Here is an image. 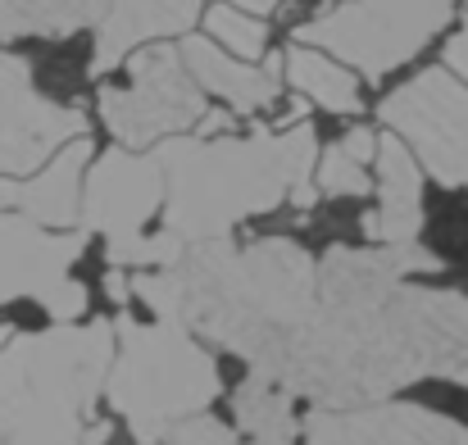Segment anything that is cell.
Segmentation results:
<instances>
[{
    "mask_svg": "<svg viewBox=\"0 0 468 445\" xmlns=\"http://www.w3.org/2000/svg\"><path fill=\"white\" fill-rule=\"evenodd\" d=\"M314 128L250 137H168L155 146L164 168V228L196 246L223 241L237 223L278 205H314Z\"/></svg>",
    "mask_w": 468,
    "mask_h": 445,
    "instance_id": "obj_1",
    "label": "cell"
},
{
    "mask_svg": "<svg viewBox=\"0 0 468 445\" xmlns=\"http://www.w3.org/2000/svg\"><path fill=\"white\" fill-rule=\"evenodd\" d=\"M114 323H55L0 345V445H87Z\"/></svg>",
    "mask_w": 468,
    "mask_h": 445,
    "instance_id": "obj_2",
    "label": "cell"
},
{
    "mask_svg": "<svg viewBox=\"0 0 468 445\" xmlns=\"http://www.w3.org/2000/svg\"><path fill=\"white\" fill-rule=\"evenodd\" d=\"M101 391L110 396L114 414L128 419L137 441L155 445L168 423L205 414L223 382L214 355L196 341L191 327L164 318L137 323L123 313L114 323V355Z\"/></svg>",
    "mask_w": 468,
    "mask_h": 445,
    "instance_id": "obj_3",
    "label": "cell"
},
{
    "mask_svg": "<svg viewBox=\"0 0 468 445\" xmlns=\"http://www.w3.org/2000/svg\"><path fill=\"white\" fill-rule=\"evenodd\" d=\"M451 18L455 0H336L296 27V41L359 69L368 82H382L423 55V46H432Z\"/></svg>",
    "mask_w": 468,
    "mask_h": 445,
    "instance_id": "obj_4",
    "label": "cell"
},
{
    "mask_svg": "<svg viewBox=\"0 0 468 445\" xmlns=\"http://www.w3.org/2000/svg\"><path fill=\"white\" fill-rule=\"evenodd\" d=\"M205 114V91L191 82L173 41H151L128 55V87L101 91V123L123 150H151L182 137Z\"/></svg>",
    "mask_w": 468,
    "mask_h": 445,
    "instance_id": "obj_5",
    "label": "cell"
},
{
    "mask_svg": "<svg viewBox=\"0 0 468 445\" xmlns=\"http://www.w3.org/2000/svg\"><path fill=\"white\" fill-rule=\"evenodd\" d=\"M87 250V232H55L14 209H0V309L32 300L55 323H78L87 313V287L73 278Z\"/></svg>",
    "mask_w": 468,
    "mask_h": 445,
    "instance_id": "obj_6",
    "label": "cell"
},
{
    "mask_svg": "<svg viewBox=\"0 0 468 445\" xmlns=\"http://www.w3.org/2000/svg\"><path fill=\"white\" fill-rule=\"evenodd\" d=\"M382 123L441 186H468V87L446 69H423L382 101Z\"/></svg>",
    "mask_w": 468,
    "mask_h": 445,
    "instance_id": "obj_7",
    "label": "cell"
},
{
    "mask_svg": "<svg viewBox=\"0 0 468 445\" xmlns=\"http://www.w3.org/2000/svg\"><path fill=\"white\" fill-rule=\"evenodd\" d=\"M87 137V114L78 105L50 101L27 55L0 50V177H27L69 142Z\"/></svg>",
    "mask_w": 468,
    "mask_h": 445,
    "instance_id": "obj_8",
    "label": "cell"
},
{
    "mask_svg": "<svg viewBox=\"0 0 468 445\" xmlns=\"http://www.w3.org/2000/svg\"><path fill=\"white\" fill-rule=\"evenodd\" d=\"M164 209V168L155 150H105L82 173L78 218L87 232H101L105 246H123L142 237Z\"/></svg>",
    "mask_w": 468,
    "mask_h": 445,
    "instance_id": "obj_9",
    "label": "cell"
},
{
    "mask_svg": "<svg viewBox=\"0 0 468 445\" xmlns=\"http://www.w3.org/2000/svg\"><path fill=\"white\" fill-rule=\"evenodd\" d=\"M310 445H468V423L423 405H350L314 409Z\"/></svg>",
    "mask_w": 468,
    "mask_h": 445,
    "instance_id": "obj_10",
    "label": "cell"
},
{
    "mask_svg": "<svg viewBox=\"0 0 468 445\" xmlns=\"http://www.w3.org/2000/svg\"><path fill=\"white\" fill-rule=\"evenodd\" d=\"M91 164V142L78 137L59 146L37 173L27 177H0V209H14L41 228H73L78 223V200H82V173Z\"/></svg>",
    "mask_w": 468,
    "mask_h": 445,
    "instance_id": "obj_11",
    "label": "cell"
},
{
    "mask_svg": "<svg viewBox=\"0 0 468 445\" xmlns=\"http://www.w3.org/2000/svg\"><path fill=\"white\" fill-rule=\"evenodd\" d=\"M205 0H110L101 23H96V55H91V73H110L119 69L133 50L168 41V37H186L200 18Z\"/></svg>",
    "mask_w": 468,
    "mask_h": 445,
    "instance_id": "obj_12",
    "label": "cell"
},
{
    "mask_svg": "<svg viewBox=\"0 0 468 445\" xmlns=\"http://www.w3.org/2000/svg\"><path fill=\"white\" fill-rule=\"evenodd\" d=\"M378 164V209L364 218V232L378 246H410L423 232V168L410 146L387 132L373 150Z\"/></svg>",
    "mask_w": 468,
    "mask_h": 445,
    "instance_id": "obj_13",
    "label": "cell"
},
{
    "mask_svg": "<svg viewBox=\"0 0 468 445\" xmlns=\"http://www.w3.org/2000/svg\"><path fill=\"white\" fill-rule=\"evenodd\" d=\"M177 55H182L191 82L205 96H218L232 114H255L278 101V73H282L278 55H269L264 64H246V59H232L228 50H218L209 37H182Z\"/></svg>",
    "mask_w": 468,
    "mask_h": 445,
    "instance_id": "obj_14",
    "label": "cell"
},
{
    "mask_svg": "<svg viewBox=\"0 0 468 445\" xmlns=\"http://www.w3.org/2000/svg\"><path fill=\"white\" fill-rule=\"evenodd\" d=\"M237 441L241 445H296V409H292V391L278 387L269 373L250 368V377L241 382L237 400Z\"/></svg>",
    "mask_w": 468,
    "mask_h": 445,
    "instance_id": "obj_15",
    "label": "cell"
},
{
    "mask_svg": "<svg viewBox=\"0 0 468 445\" xmlns=\"http://www.w3.org/2000/svg\"><path fill=\"white\" fill-rule=\"evenodd\" d=\"M110 0H0V41H27V37H46V41H64L91 23H101Z\"/></svg>",
    "mask_w": 468,
    "mask_h": 445,
    "instance_id": "obj_16",
    "label": "cell"
},
{
    "mask_svg": "<svg viewBox=\"0 0 468 445\" xmlns=\"http://www.w3.org/2000/svg\"><path fill=\"white\" fill-rule=\"evenodd\" d=\"M282 73H287V82L314 101L318 110H327V114H359L364 110V96H359V78L346 69V64H336L332 55H323V50H314V46H292L287 55H282Z\"/></svg>",
    "mask_w": 468,
    "mask_h": 445,
    "instance_id": "obj_17",
    "label": "cell"
},
{
    "mask_svg": "<svg viewBox=\"0 0 468 445\" xmlns=\"http://www.w3.org/2000/svg\"><path fill=\"white\" fill-rule=\"evenodd\" d=\"M205 37L218 50H228L232 59H246V64H260L264 50H269V23L255 18V14H241L223 0L205 14Z\"/></svg>",
    "mask_w": 468,
    "mask_h": 445,
    "instance_id": "obj_18",
    "label": "cell"
},
{
    "mask_svg": "<svg viewBox=\"0 0 468 445\" xmlns=\"http://www.w3.org/2000/svg\"><path fill=\"white\" fill-rule=\"evenodd\" d=\"M310 182H314V191H318V196H332V200H359V196H368V191H373L368 164L350 159L341 146H327L323 154H318Z\"/></svg>",
    "mask_w": 468,
    "mask_h": 445,
    "instance_id": "obj_19",
    "label": "cell"
},
{
    "mask_svg": "<svg viewBox=\"0 0 468 445\" xmlns=\"http://www.w3.org/2000/svg\"><path fill=\"white\" fill-rule=\"evenodd\" d=\"M155 445H241L237 432L209 414H191V419H177L168 423L164 432L155 437Z\"/></svg>",
    "mask_w": 468,
    "mask_h": 445,
    "instance_id": "obj_20",
    "label": "cell"
},
{
    "mask_svg": "<svg viewBox=\"0 0 468 445\" xmlns=\"http://www.w3.org/2000/svg\"><path fill=\"white\" fill-rule=\"evenodd\" d=\"M446 73H455L460 82L468 87V18H464V27L446 41V64H441Z\"/></svg>",
    "mask_w": 468,
    "mask_h": 445,
    "instance_id": "obj_21",
    "label": "cell"
},
{
    "mask_svg": "<svg viewBox=\"0 0 468 445\" xmlns=\"http://www.w3.org/2000/svg\"><path fill=\"white\" fill-rule=\"evenodd\" d=\"M105 296L114 300V304H128L133 300V287H128V273L123 269H110L105 273Z\"/></svg>",
    "mask_w": 468,
    "mask_h": 445,
    "instance_id": "obj_22",
    "label": "cell"
},
{
    "mask_svg": "<svg viewBox=\"0 0 468 445\" xmlns=\"http://www.w3.org/2000/svg\"><path fill=\"white\" fill-rule=\"evenodd\" d=\"M223 5H232V9H241V14H255V18H264V14L282 9L287 0H223Z\"/></svg>",
    "mask_w": 468,
    "mask_h": 445,
    "instance_id": "obj_23",
    "label": "cell"
},
{
    "mask_svg": "<svg viewBox=\"0 0 468 445\" xmlns=\"http://www.w3.org/2000/svg\"><path fill=\"white\" fill-rule=\"evenodd\" d=\"M451 377H455V382H460V387H464V391H468V359H464V364H460V368H455V373H451Z\"/></svg>",
    "mask_w": 468,
    "mask_h": 445,
    "instance_id": "obj_24",
    "label": "cell"
},
{
    "mask_svg": "<svg viewBox=\"0 0 468 445\" xmlns=\"http://www.w3.org/2000/svg\"><path fill=\"white\" fill-rule=\"evenodd\" d=\"M9 336H14V332H9V327H5V323H0V345H5V341H9Z\"/></svg>",
    "mask_w": 468,
    "mask_h": 445,
    "instance_id": "obj_25",
    "label": "cell"
}]
</instances>
